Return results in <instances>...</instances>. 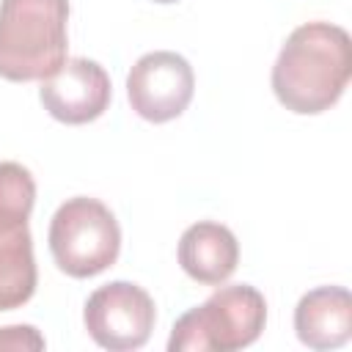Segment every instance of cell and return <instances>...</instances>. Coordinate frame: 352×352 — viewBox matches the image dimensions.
Masks as SVG:
<instances>
[{"mask_svg": "<svg viewBox=\"0 0 352 352\" xmlns=\"http://www.w3.org/2000/svg\"><path fill=\"white\" fill-rule=\"evenodd\" d=\"M157 308L146 289L129 280H113L99 286L82 311L88 336L110 352L140 349L154 330Z\"/></svg>", "mask_w": 352, "mask_h": 352, "instance_id": "obj_6", "label": "cell"}, {"mask_svg": "<svg viewBox=\"0 0 352 352\" xmlns=\"http://www.w3.org/2000/svg\"><path fill=\"white\" fill-rule=\"evenodd\" d=\"M267 322V302L256 286H220L204 305L182 314L170 330V352H236L250 346Z\"/></svg>", "mask_w": 352, "mask_h": 352, "instance_id": "obj_3", "label": "cell"}, {"mask_svg": "<svg viewBox=\"0 0 352 352\" xmlns=\"http://www.w3.org/2000/svg\"><path fill=\"white\" fill-rule=\"evenodd\" d=\"M36 182L19 162H0V311L25 305L36 292V258L28 217Z\"/></svg>", "mask_w": 352, "mask_h": 352, "instance_id": "obj_4", "label": "cell"}, {"mask_svg": "<svg viewBox=\"0 0 352 352\" xmlns=\"http://www.w3.org/2000/svg\"><path fill=\"white\" fill-rule=\"evenodd\" d=\"M121 228L116 214L96 198L77 195L58 206L50 220V253L72 278H94L116 264Z\"/></svg>", "mask_w": 352, "mask_h": 352, "instance_id": "obj_5", "label": "cell"}, {"mask_svg": "<svg viewBox=\"0 0 352 352\" xmlns=\"http://www.w3.org/2000/svg\"><path fill=\"white\" fill-rule=\"evenodd\" d=\"M69 0H0V77L44 80L66 60Z\"/></svg>", "mask_w": 352, "mask_h": 352, "instance_id": "obj_2", "label": "cell"}, {"mask_svg": "<svg viewBox=\"0 0 352 352\" xmlns=\"http://www.w3.org/2000/svg\"><path fill=\"white\" fill-rule=\"evenodd\" d=\"M352 74L349 33L330 22H305L294 28L272 66V91L278 102L297 116L330 110Z\"/></svg>", "mask_w": 352, "mask_h": 352, "instance_id": "obj_1", "label": "cell"}, {"mask_svg": "<svg viewBox=\"0 0 352 352\" xmlns=\"http://www.w3.org/2000/svg\"><path fill=\"white\" fill-rule=\"evenodd\" d=\"M297 338L308 349H338L352 336V297L344 286H319L294 308Z\"/></svg>", "mask_w": 352, "mask_h": 352, "instance_id": "obj_10", "label": "cell"}, {"mask_svg": "<svg viewBox=\"0 0 352 352\" xmlns=\"http://www.w3.org/2000/svg\"><path fill=\"white\" fill-rule=\"evenodd\" d=\"M0 349H44V338L30 324L0 327Z\"/></svg>", "mask_w": 352, "mask_h": 352, "instance_id": "obj_11", "label": "cell"}, {"mask_svg": "<svg viewBox=\"0 0 352 352\" xmlns=\"http://www.w3.org/2000/svg\"><path fill=\"white\" fill-rule=\"evenodd\" d=\"M195 91V74L187 58L170 50L146 52L126 74V96L132 110L151 121L165 124L179 118Z\"/></svg>", "mask_w": 352, "mask_h": 352, "instance_id": "obj_7", "label": "cell"}, {"mask_svg": "<svg viewBox=\"0 0 352 352\" xmlns=\"http://www.w3.org/2000/svg\"><path fill=\"white\" fill-rule=\"evenodd\" d=\"M179 264L195 283L220 286L239 264V242L223 223H192L179 239Z\"/></svg>", "mask_w": 352, "mask_h": 352, "instance_id": "obj_9", "label": "cell"}, {"mask_svg": "<svg viewBox=\"0 0 352 352\" xmlns=\"http://www.w3.org/2000/svg\"><path fill=\"white\" fill-rule=\"evenodd\" d=\"M41 104L44 110L63 124H88L96 121L113 96L107 72L88 58H66L58 72L41 80Z\"/></svg>", "mask_w": 352, "mask_h": 352, "instance_id": "obj_8", "label": "cell"}, {"mask_svg": "<svg viewBox=\"0 0 352 352\" xmlns=\"http://www.w3.org/2000/svg\"><path fill=\"white\" fill-rule=\"evenodd\" d=\"M154 3H176V0H154Z\"/></svg>", "mask_w": 352, "mask_h": 352, "instance_id": "obj_12", "label": "cell"}]
</instances>
